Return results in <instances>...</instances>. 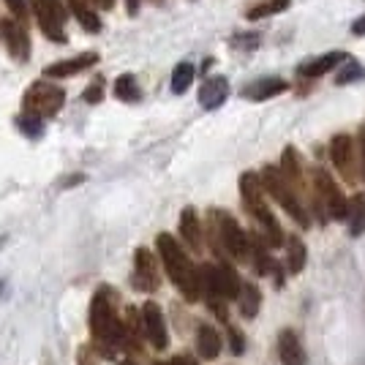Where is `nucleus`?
Here are the masks:
<instances>
[{
  "instance_id": "nucleus-1",
  "label": "nucleus",
  "mask_w": 365,
  "mask_h": 365,
  "mask_svg": "<svg viewBox=\"0 0 365 365\" xmlns=\"http://www.w3.org/2000/svg\"><path fill=\"white\" fill-rule=\"evenodd\" d=\"M93 346L104 357H118L123 349V319L118 317V294L112 287H98L91 300Z\"/></svg>"
},
{
  "instance_id": "nucleus-2",
  "label": "nucleus",
  "mask_w": 365,
  "mask_h": 365,
  "mask_svg": "<svg viewBox=\"0 0 365 365\" xmlns=\"http://www.w3.org/2000/svg\"><path fill=\"white\" fill-rule=\"evenodd\" d=\"M155 248H158V257L164 262L169 281L178 287V292L188 303H197L202 297V278H199V267H194V262L182 251V245L172 235L161 232L155 237Z\"/></svg>"
},
{
  "instance_id": "nucleus-3",
  "label": "nucleus",
  "mask_w": 365,
  "mask_h": 365,
  "mask_svg": "<svg viewBox=\"0 0 365 365\" xmlns=\"http://www.w3.org/2000/svg\"><path fill=\"white\" fill-rule=\"evenodd\" d=\"M240 197H243L245 210L257 218L259 227L264 229L267 245L278 248V245L284 243L287 237H284V229H281V224L275 221L270 205L264 202V185H262V178H259V175H254V172H245L243 178H240Z\"/></svg>"
},
{
  "instance_id": "nucleus-4",
  "label": "nucleus",
  "mask_w": 365,
  "mask_h": 365,
  "mask_svg": "<svg viewBox=\"0 0 365 365\" xmlns=\"http://www.w3.org/2000/svg\"><path fill=\"white\" fill-rule=\"evenodd\" d=\"M210 235L215 240V248L221 254L232 257L235 262H248L251 259V243L243 227L224 210H213L210 213Z\"/></svg>"
},
{
  "instance_id": "nucleus-5",
  "label": "nucleus",
  "mask_w": 365,
  "mask_h": 365,
  "mask_svg": "<svg viewBox=\"0 0 365 365\" xmlns=\"http://www.w3.org/2000/svg\"><path fill=\"white\" fill-rule=\"evenodd\" d=\"M262 185H264V194H270V197L287 210V213L300 224V227H308V213H305V205L300 202L297 197V188L292 185L284 175H281V169L275 167H264L262 169Z\"/></svg>"
},
{
  "instance_id": "nucleus-6",
  "label": "nucleus",
  "mask_w": 365,
  "mask_h": 365,
  "mask_svg": "<svg viewBox=\"0 0 365 365\" xmlns=\"http://www.w3.org/2000/svg\"><path fill=\"white\" fill-rule=\"evenodd\" d=\"M63 104H66V93H63V88H58L55 82H49V79L33 82L31 88L25 91V98H22L25 115L38 118V120L55 118L63 109Z\"/></svg>"
},
{
  "instance_id": "nucleus-7",
  "label": "nucleus",
  "mask_w": 365,
  "mask_h": 365,
  "mask_svg": "<svg viewBox=\"0 0 365 365\" xmlns=\"http://www.w3.org/2000/svg\"><path fill=\"white\" fill-rule=\"evenodd\" d=\"M314 191H317V199H314V207L319 213V221H327V218H346L349 215V199L344 197V191L338 188V182L324 172V169H317L314 172Z\"/></svg>"
},
{
  "instance_id": "nucleus-8",
  "label": "nucleus",
  "mask_w": 365,
  "mask_h": 365,
  "mask_svg": "<svg viewBox=\"0 0 365 365\" xmlns=\"http://www.w3.org/2000/svg\"><path fill=\"white\" fill-rule=\"evenodd\" d=\"M36 22L44 36L55 44H66V9L61 0H36Z\"/></svg>"
},
{
  "instance_id": "nucleus-9",
  "label": "nucleus",
  "mask_w": 365,
  "mask_h": 365,
  "mask_svg": "<svg viewBox=\"0 0 365 365\" xmlns=\"http://www.w3.org/2000/svg\"><path fill=\"white\" fill-rule=\"evenodd\" d=\"M330 158H333V167L341 172V178L346 182L360 180V161L354 155V139L349 134H338L330 142Z\"/></svg>"
},
{
  "instance_id": "nucleus-10",
  "label": "nucleus",
  "mask_w": 365,
  "mask_h": 365,
  "mask_svg": "<svg viewBox=\"0 0 365 365\" xmlns=\"http://www.w3.org/2000/svg\"><path fill=\"white\" fill-rule=\"evenodd\" d=\"M134 287L139 292H158L161 287V270H158V262L150 248H137L134 251Z\"/></svg>"
},
{
  "instance_id": "nucleus-11",
  "label": "nucleus",
  "mask_w": 365,
  "mask_h": 365,
  "mask_svg": "<svg viewBox=\"0 0 365 365\" xmlns=\"http://www.w3.org/2000/svg\"><path fill=\"white\" fill-rule=\"evenodd\" d=\"M0 38H3L9 55H11L16 63H25L31 58V36H28L25 25H22L19 19H6V22H0Z\"/></svg>"
},
{
  "instance_id": "nucleus-12",
  "label": "nucleus",
  "mask_w": 365,
  "mask_h": 365,
  "mask_svg": "<svg viewBox=\"0 0 365 365\" xmlns=\"http://www.w3.org/2000/svg\"><path fill=\"white\" fill-rule=\"evenodd\" d=\"M142 324H145V338L150 341L153 349H167L169 346V330H167V319H164V311L158 308V303H148L142 305Z\"/></svg>"
},
{
  "instance_id": "nucleus-13",
  "label": "nucleus",
  "mask_w": 365,
  "mask_h": 365,
  "mask_svg": "<svg viewBox=\"0 0 365 365\" xmlns=\"http://www.w3.org/2000/svg\"><path fill=\"white\" fill-rule=\"evenodd\" d=\"M98 63V55L96 52H82V55H76V58H66V61H58L52 63V66H46L44 74L46 79H63V76H74V74H82V71H88Z\"/></svg>"
},
{
  "instance_id": "nucleus-14",
  "label": "nucleus",
  "mask_w": 365,
  "mask_h": 365,
  "mask_svg": "<svg viewBox=\"0 0 365 365\" xmlns=\"http://www.w3.org/2000/svg\"><path fill=\"white\" fill-rule=\"evenodd\" d=\"M180 235H182V243L188 245L191 251H202L205 248V229H202V221L194 207H185L180 213Z\"/></svg>"
},
{
  "instance_id": "nucleus-15",
  "label": "nucleus",
  "mask_w": 365,
  "mask_h": 365,
  "mask_svg": "<svg viewBox=\"0 0 365 365\" xmlns=\"http://www.w3.org/2000/svg\"><path fill=\"white\" fill-rule=\"evenodd\" d=\"M278 360L284 365H305V349L300 344V335L294 330L278 333Z\"/></svg>"
},
{
  "instance_id": "nucleus-16",
  "label": "nucleus",
  "mask_w": 365,
  "mask_h": 365,
  "mask_svg": "<svg viewBox=\"0 0 365 365\" xmlns=\"http://www.w3.org/2000/svg\"><path fill=\"white\" fill-rule=\"evenodd\" d=\"M344 63H346V55L333 49V52H327V55H322V58H311V61L300 63L297 74L308 76V79H317V76H322V74H330L335 66H344Z\"/></svg>"
},
{
  "instance_id": "nucleus-17",
  "label": "nucleus",
  "mask_w": 365,
  "mask_h": 365,
  "mask_svg": "<svg viewBox=\"0 0 365 365\" xmlns=\"http://www.w3.org/2000/svg\"><path fill=\"white\" fill-rule=\"evenodd\" d=\"M142 335H145L142 314H139L137 308H125V319H123V349L142 351Z\"/></svg>"
},
{
  "instance_id": "nucleus-18",
  "label": "nucleus",
  "mask_w": 365,
  "mask_h": 365,
  "mask_svg": "<svg viewBox=\"0 0 365 365\" xmlns=\"http://www.w3.org/2000/svg\"><path fill=\"white\" fill-rule=\"evenodd\" d=\"M289 88L284 79H278V76H264V79H257V82H251V85H245L243 88V98L248 101H267V98H273L278 93H284Z\"/></svg>"
},
{
  "instance_id": "nucleus-19",
  "label": "nucleus",
  "mask_w": 365,
  "mask_h": 365,
  "mask_svg": "<svg viewBox=\"0 0 365 365\" xmlns=\"http://www.w3.org/2000/svg\"><path fill=\"white\" fill-rule=\"evenodd\" d=\"M229 96V82L224 76H210L205 85H202V91H199V104L205 109H218L224 101H227Z\"/></svg>"
},
{
  "instance_id": "nucleus-20",
  "label": "nucleus",
  "mask_w": 365,
  "mask_h": 365,
  "mask_svg": "<svg viewBox=\"0 0 365 365\" xmlns=\"http://www.w3.org/2000/svg\"><path fill=\"white\" fill-rule=\"evenodd\" d=\"M221 335L215 327L210 324H199L197 330V349H199V357H205V360H215L218 354H221Z\"/></svg>"
},
{
  "instance_id": "nucleus-21",
  "label": "nucleus",
  "mask_w": 365,
  "mask_h": 365,
  "mask_svg": "<svg viewBox=\"0 0 365 365\" xmlns=\"http://www.w3.org/2000/svg\"><path fill=\"white\" fill-rule=\"evenodd\" d=\"M66 6H68V11L74 14V19L88 33L101 31V16L96 14V9H93L91 3H85V0H66Z\"/></svg>"
},
{
  "instance_id": "nucleus-22",
  "label": "nucleus",
  "mask_w": 365,
  "mask_h": 365,
  "mask_svg": "<svg viewBox=\"0 0 365 365\" xmlns=\"http://www.w3.org/2000/svg\"><path fill=\"white\" fill-rule=\"evenodd\" d=\"M215 267H218V284H221L224 297H227V300H237V297H240V289H243V281H240L237 270H235L229 262H221V264H215Z\"/></svg>"
},
{
  "instance_id": "nucleus-23",
  "label": "nucleus",
  "mask_w": 365,
  "mask_h": 365,
  "mask_svg": "<svg viewBox=\"0 0 365 365\" xmlns=\"http://www.w3.org/2000/svg\"><path fill=\"white\" fill-rule=\"evenodd\" d=\"M248 243H251V262H254V267H257L259 275H267V273H273V270H278L273 264V259H270V254H267V243H264L259 235H251Z\"/></svg>"
},
{
  "instance_id": "nucleus-24",
  "label": "nucleus",
  "mask_w": 365,
  "mask_h": 365,
  "mask_svg": "<svg viewBox=\"0 0 365 365\" xmlns=\"http://www.w3.org/2000/svg\"><path fill=\"white\" fill-rule=\"evenodd\" d=\"M278 169H281V175L300 191V185H303V167H300V155H297L294 148H287V150H284V155H281V167Z\"/></svg>"
},
{
  "instance_id": "nucleus-25",
  "label": "nucleus",
  "mask_w": 365,
  "mask_h": 365,
  "mask_svg": "<svg viewBox=\"0 0 365 365\" xmlns=\"http://www.w3.org/2000/svg\"><path fill=\"white\" fill-rule=\"evenodd\" d=\"M237 305H240V314H243L245 319H254L259 314V305H262V292H259L254 284H243L240 297H237Z\"/></svg>"
},
{
  "instance_id": "nucleus-26",
  "label": "nucleus",
  "mask_w": 365,
  "mask_h": 365,
  "mask_svg": "<svg viewBox=\"0 0 365 365\" xmlns=\"http://www.w3.org/2000/svg\"><path fill=\"white\" fill-rule=\"evenodd\" d=\"M289 3L292 0H262V3L251 6V9L245 11V19L257 22V19H264V16L281 14V11H287V9H289Z\"/></svg>"
},
{
  "instance_id": "nucleus-27",
  "label": "nucleus",
  "mask_w": 365,
  "mask_h": 365,
  "mask_svg": "<svg viewBox=\"0 0 365 365\" xmlns=\"http://www.w3.org/2000/svg\"><path fill=\"white\" fill-rule=\"evenodd\" d=\"M115 96H118L120 101H125V104L139 101V98H142V91H139V85H137V76L134 74L118 76V79H115Z\"/></svg>"
},
{
  "instance_id": "nucleus-28",
  "label": "nucleus",
  "mask_w": 365,
  "mask_h": 365,
  "mask_svg": "<svg viewBox=\"0 0 365 365\" xmlns=\"http://www.w3.org/2000/svg\"><path fill=\"white\" fill-rule=\"evenodd\" d=\"M287 267H289V273H300L305 267V243L300 237H289L287 240Z\"/></svg>"
},
{
  "instance_id": "nucleus-29",
  "label": "nucleus",
  "mask_w": 365,
  "mask_h": 365,
  "mask_svg": "<svg viewBox=\"0 0 365 365\" xmlns=\"http://www.w3.org/2000/svg\"><path fill=\"white\" fill-rule=\"evenodd\" d=\"M349 224H351V235H363L365 232V197H354L349 202Z\"/></svg>"
},
{
  "instance_id": "nucleus-30",
  "label": "nucleus",
  "mask_w": 365,
  "mask_h": 365,
  "mask_svg": "<svg viewBox=\"0 0 365 365\" xmlns=\"http://www.w3.org/2000/svg\"><path fill=\"white\" fill-rule=\"evenodd\" d=\"M194 82V66L191 63H180L172 71V93H185Z\"/></svg>"
},
{
  "instance_id": "nucleus-31",
  "label": "nucleus",
  "mask_w": 365,
  "mask_h": 365,
  "mask_svg": "<svg viewBox=\"0 0 365 365\" xmlns=\"http://www.w3.org/2000/svg\"><path fill=\"white\" fill-rule=\"evenodd\" d=\"M363 76H365V68L360 63L346 61L341 66V71L335 74V85H349V82H357V79H363Z\"/></svg>"
},
{
  "instance_id": "nucleus-32",
  "label": "nucleus",
  "mask_w": 365,
  "mask_h": 365,
  "mask_svg": "<svg viewBox=\"0 0 365 365\" xmlns=\"http://www.w3.org/2000/svg\"><path fill=\"white\" fill-rule=\"evenodd\" d=\"M16 128L25 134V137H41L44 134V120H38V118H31V115H22V118H16Z\"/></svg>"
},
{
  "instance_id": "nucleus-33",
  "label": "nucleus",
  "mask_w": 365,
  "mask_h": 365,
  "mask_svg": "<svg viewBox=\"0 0 365 365\" xmlns=\"http://www.w3.org/2000/svg\"><path fill=\"white\" fill-rule=\"evenodd\" d=\"M229 349H232V354H243L245 351L243 333H240L237 327H229Z\"/></svg>"
},
{
  "instance_id": "nucleus-34",
  "label": "nucleus",
  "mask_w": 365,
  "mask_h": 365,
  "mask_svg": "<svg viewBox=\"0 0 365 365\" xmlns=\"http://www.w3.org/2000/svg\"><path fill=\"white\" fill-rule=\"evenodd\" d=\"M101 98H104V82H101V79H96L91 88L85 91V101H88V104H98Z\"/></svg>"
},
{
  "instance_id": "nucleus-35",
  "label": "nucleus",
  "mask_w": 365,
  "mask_h": 365,
  "mask_svg": "<svg viewBox=\"0 0 365 365\" xmlns=\"http://www.w3.org/2000/svg\"><path fill=\"white\" fill-rule=\"evenodd\" d=\"M6 6L11 9V14H14V19H19V22H25V16H28V9H25V0H6Z\"/></svg>"
},
{
  "instance_id": "nucleus-36",
  "label": "nucleus",
  "mask_w": 365,
  "mask_h": 365,
  "mask_svg": "<svg viewBox=\"0 0 365 365\" xmlns=\"http://www.w3.org/2000/svg\"><path fill=\"white\" fill-rule=\"evenodd\" d=\"M169 365H199L194 357H188V354H178V357H172Z\"/></svg>"
},
{
  "instance_id": "nucleus-37",
  "label": "nucleus",
  "mask_w": 365,
  "mask_h": 365,
  "mask_svg": "<svg viewBox=\"0 0 365 365\" xmlns=\"http://www.w3.org/2000/svg\"><path fill=\"white\" fill-rule=\"evenodd\" d=\"M351 33L354 36H365V14L360 19H354V25H351Z\"/></svg>"
},
{
  "instance_id": "nucleus-38",
  "label": "nucleus",
  "mask_w": 365,
  "mask_h": 365,
  "mask_svg": "<svg viewBox=\"0 0 365 365\" xmlns=\"http://www.w3.org/2000/svg\"><path fill=\"white\" fill-rule=\"evenodd\" d=\"M85 3H91L93 9H112L115 6V0H85Z\"/></svg>"
},
{
  "instance_id": "nucleus-39",
  "label": "nucleus",
  "mask_w": 365,
  "mask_h": 365,
  "mask_svg": "<svg viewBox=\"0 0 365 365\" xmlns=\"http://www.w3.org/2000/svg\"><path fill=\"white\" fill-rule=\"evenodd\" d=\"M125 6H128V14H131V16L139 11V0H125Z\"/></svg>"
},
{
  "instance_id": "nucleus-40",
  "label": "nucleus",
  "mask_w": 365,
  "mask_h": 365,
  "mask_svg": "<svg viewBox=\"0 0 365 365\" xmlns=\"http://www.w3.org/2000/svg\"><path fill=\"white\" fill-rule=\"evenodd\" d=\"M363 172H365V134H363Z\"/></svg>"
},
{
  "instance_id": "nucleus-41",
  "label": "nucleus",
  "mask_w": 365,
  "mask_h": 365,
  "mask_svg": "<svg viewBox=\"0 0 365 365\" xmlns=\"http://www.w3.org/2000/svg\"><path fill=\"white\" fill-rule=\"evenodd\" d=\"M120 365H137V363H131V360H125V363H120Z\"/></svg>"
},
{
  "instance_id": "nucleus-42",
  "label": "nucleus",
  "mask_w": 365,
  "mask_h": 365,
  "mask_svg": "<svg viewBox=\"0 0 365 365\" xmlns=\"http://www.w3.org/2000/svg\"><path fill=\"white\" fill-rule=\"evenodd\" d=\"M155 365H169V363H155Z\"/></svg>"
}]
</instances>
